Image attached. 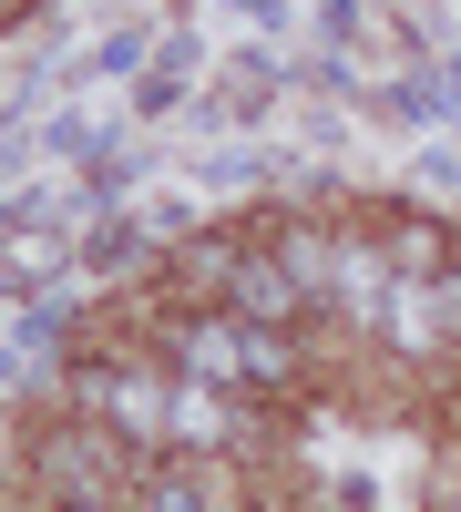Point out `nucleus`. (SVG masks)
I'll return each mask as SVG.
<instances>
[{
  "mask_svg": "<svg viewBox=\"0 0 461 512\" xmlns=\"http://www.w3.org/2000/svg\"><path fill=\"white\" fill-rule=\"evenodd\" d=\"M236 297H246V318H257V328H287V318H298V277H287V267H267L257 246L236 256ZM236 297H226V308H236Z\"/></svg>",
  "mask_w": 461,
  "mask_h": 512,
  "instance_id": "f257e3e1",
  "label": "nucleus"
},
{
  "mask_svg": "<svg viewBox=\"0 0 461 512\" xmlns=\"http://www.w3.org/2000/svg\"><path fill=\"white\" fill-rule=\"evenodd\" d=\"M144 492L154 502H236V482H216V461H164Z\"/></svg>",
  "mask_w": 461,
  "mask_h": 512,
  "instance_id": "f03ea898",
  "label": "nucleus"
},
{
  "mask_svg": "<svg viewBox=\"0 0 461 512\" xmlns=\"http://www.w3.org/2000/svg\"><path fill=\"white\" fill-rule=\"evenodd\" d=\"M175 431H195V441H216V431H236V420H226V400L205 390V379H175Z\"/></svg>",
  "mask_w": 461,
  "mask_h": 512,
  "instance_id": "7ed1b4c3",
  "label": "nucleus"
},
{
  "mask_svg": "<svg viewBox=\"0 0 461 512\" xmlns=\"http://www.w3.org/2000/svg\"><path fill=\"white\" fill-rule=\"evenodd\" d=\"M11 21H31V0H11Z\"/></svg>",
  "mask_w": 461,
  "mask_h": 512,
  "instance_id": "20e7f679",
  "label": "nucleus"
}]
</instances>
